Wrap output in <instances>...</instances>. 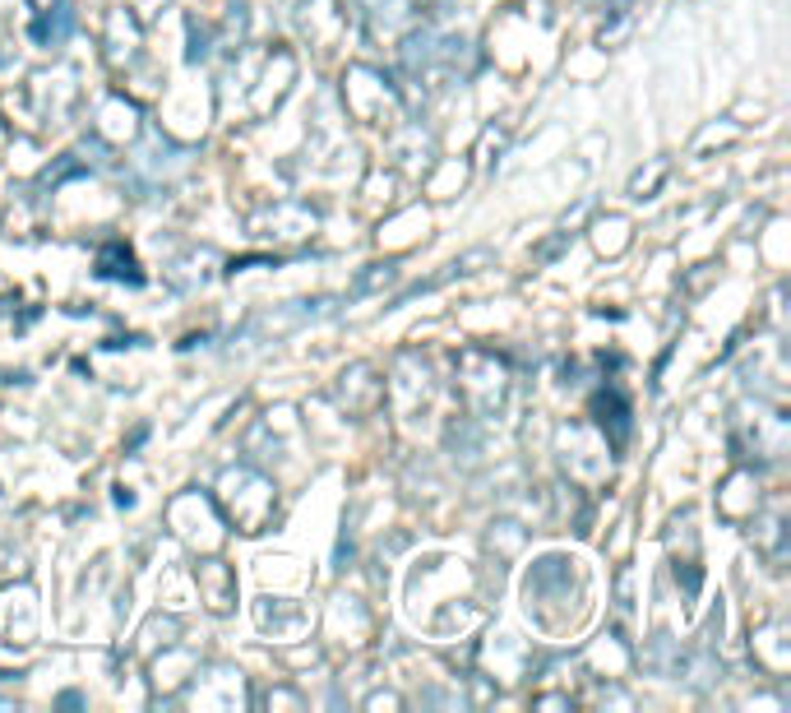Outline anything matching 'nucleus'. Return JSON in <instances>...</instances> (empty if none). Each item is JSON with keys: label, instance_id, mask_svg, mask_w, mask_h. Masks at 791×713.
<instances>
[]
</instances>
